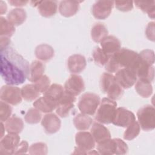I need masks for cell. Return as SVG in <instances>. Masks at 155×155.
<instances>
[{
    "label": "cell",
    "mask_w": 155,
    "mask_h": 155,
    "mask_svg": "<svg viewBox=\"0 0 155 155\" xmlns=\"http://www.w3.org/2000/svg\"><path fill=\"white\" fill-rule=\"evenodd\" d=\"M0 50V73L3 80L8 85L23 84L28 77V62L10 45Z\"/></svg>",
    "instance_id": "6da1fadb"
},
{
    "label": "cell",
    "mask_w": 155,
    "mask_h": 155,
    "mask_svg": "<svg viewBox=\"0 0 155 155\" xmlns=\"http://www.w3.org/2000/svg\"><path fill=\"white\" fill-rule=\"evenodd\" d=\"M139 60V53L123 48L110 56L108 62L105 65V68L110 73H116L122 68L131 69L136 73Z\"/></svg>",
    "instance_id": "7a4b0ae2"
},
{
    "label": "cell",
    "mask_w": 155,
    "mask_h": 155,
    "mask_svg": "<svg viewBox=\"0 0 155 155\" xmlns=\"http://www.w3.org/2000/svg\"><path fill=\"white\" fill-rule=\"evenodd\" d=\"M117 103L108 97H104L99 104L95 115L97 122L109 124L112 122L116 110Z\"/></svg>",
    "instance_id": "3957f363"
},
{
    "label": "cell",
    "mask_w": 155,
    "mask_h": 155,
    "mask_svg": "<svg viewBox=\"0 0 155 155\" xmlns=\"http://www.w3.org/2000/svg\"><path fill=\"white\" fill-rule=\"evenodd\" d=\"M100 102L101 99L99 95L87 92L80 97L78 106L81 113L92 116L96 113Z\"/></svg>",
    "instance_id": "277c9868"
},
{
    "label": "cell",
    "mask_w": 155,
    "mask_h": 155,
    "mask_svg": "<svg viewBox=\"0 0 155 155\" xmlns=\"http://www.w3.org/2000/svg\"><path fill=\"white\" fill-rule=\"evenodd\" d=\"M138 123L144 131H152L155 128V109L150 105L143 106L137 112Z\"/></svg>",
    "instance_id": "5b68a950"
},
{
    "label": "cell",
    "mask_w": 155,
    "mask_h": 155,
    "mask_svg": "<svg viewBox=\"0 0 155 155\" xmlns=\"http://www.w3.org/2000/svg\"><path fill=\"white\" fill-rule=\"evenodd\" d=\"M75 142L77 147L75 148L73 154H86L95 147V141L91 133L88 131H79L76 134Z\"/></svg>",
    "instance_id": "8992f818"
},
{
    "label": "cell",
    "mask_w": 155,
    "mask_h": 155,
    "mask_svg": "<svg viewBox=\"0 0 155 155\" xmlns=\"http://www.w3.org/2000/svg\"><path fill=\"white\" fill-rule=\"evenodd\" d=\"M0 99L10 105H18L22 99L21 89L12 85H3L0 90Z\"/></svg>",
    "instance_id": "52a82bcc"
},
{
    "label": "cell",
    "mask_w": 155,
    "mask_h": 155,
    "mask_svg": "<svg viewBox=\"0 0 155 155\" xmlns=\"http://www.w3.org/2000/svg\"><path fill=\"white\" fill-rule=\"evenodd\" d=\"M18 134L8 133L1 139L0 154L4 155L14 154L15 149L20 143Z\"/></svg>",
    "instance_id": "ba28073f"
},
{
    "label": "cell",
    "mask_w": 155,
    "mask_h": 155,
    "mask_svg": "<svg viewBox=\"0 0 155 155\" xmlns=\"http://www.w3.org/2000/svg\"><path fill=\"white\" fill-rule=\"evenodd\" d=\"M114 77L116 81L124 89L131 87L137 80V77L135 72L127 68L119 69L116 72Z\"/></svg>",
    "instance_id": "9c48e42d"
},
{
    "label": "cell",
    "mask_w": 155,
    "mask_h": 155,
    "mask_svg": "<svg viewBox=\"0 0 155 155\" xmlns=\"http://www.w3.org/2000/svg\"><path fill=\"white\" fill-rule=\"evenodd\" d=\"M136 120L135 115L131 111L124 108H116L112 124L116 126L126 128Z\"/></svg>",
    "instance_id": "30bf717a"
},
{
    "label": "cell",
    "mask_w": 155,
    "mask_h": 155,
    "mask_svg": "<svg viewBox=\"0 0 155 155\" xmlns=\"http://www.w3.org/2000/svg\"><path fill=\"white\" fill-rule=\"evenodd\" d=\"M114 1H97L92 7V14L97 19H105L111 13Z\"/></svg>",
    "instance_id": "8fae6325"
},
{
    "label": "cell",
    "mask_w": 155,
    "mask_h": 155,
    "mask_svg": "<svg viewBox=\"0 0 155 155\" xmlns=\"http://www.w3.org/2000/svg\"><path fill=\"white\" fill-rule=\"evenodd\" d=\"M64 88L65 92L76 96L84 90V81L81 76L73 74L66 81Z\"/></svg>",
    "instance_id": "7c38bea8"
},
{
    "label": "cell",
    "mask_w": 155,
    "mask_h": 155,
    "mask_svg": "<svg viewBox=\"0 0 155 155\" xmlns=\"http://www.w3.org/2000/svg\"><path fill=\"white\" fill-rule=\"evenodd\" d=\"M65 93L64 88L60 84H53L43 94L44 98L55 109Z\"/></svg>",
    "instance_id": "4fadbf2b"
},
{
    "label": "cell",
    "mask_w": 155,
    "mask_h": 155,
    "mask_svg": "<svg viewBox=\"0 0 155 155\" xmlns=\"http://www.w3.org/2000/svg\"><path fill=\"white\" fill-rule=\"evenodd\" d=\"M76 101V96L71 95L65 91L64 96L56 108V114L61 117H66L68 116L70 111L74 107V103Z\"/></svg>",
    "instance_id": "5bb4252c"
},
{
    "label": "cell",
    "mask_w": 155,
    "mask_h": 155,
    "mask_svg": "<svg viewBox=\"0 0 155 155\" xmlns=\"http://www.w3.org/2000/svg\"><path fill=\"white\" fill-rule=\"evenodd\" d=\"M41 125L47 134H54L58 132L61 126L60 119L54 113L46 114L41 120Z\"/></svg>",
    "instance_id": "9a60e30c"
},
{
    "label": "cell",
    "mask_w": 155,
    "mask_h": 155,
    "mask_svg": "<svg viewBox=\"0 0 155 155\" xmlns=\"http://www.w3.org/2000/svg\"><path fill=\"white\" fill-rule=\"evenodd\" d=\"M87 61L85 58L79 54H72L67 60L68 69L71 73L78 74L85 68Z\"/></svg>",
    "instance_id": "2e32d148"
},
{
    "label": "cell",
    "mask_w": 155,
    "mask_h": 155,
    "mask_svg": "<svg viewBox=\"0 0 155 155\" xmlns=\"http://www.w3.org/2000/svg\"><path fill=\"white\" fill-rule=\"evenodd\" d=\"M101 46L103 51L110 56L120 49V42L116 37L109 35L102 39Z\"/></svg>",
    "instance_id": "e0dca14e"
},
{
    "label": "cell",
    "mask_w": 155,
    "mask_h": 155,
    "mask_svg": "<svg viewBox=\"0 0 155 155\" xmlns=\"http://www.w3.org/2000/svg\"><path fill=\"white\" fill-rule=\"evenodd\" d=\"M81 1H62L59 5V12L64 17L74 16L79 9V3Z\"/></svg>",
    "instance_id": "ac0fdd59"
},
{
    "label": "cell",
    "mask_w": 155,
    "mask_h": 155,
    "mask_svg": "<svg viewBox=\"0 0 155 155\" xmlns=\"http://www.w3.org/2000/svg\"><path fill=\"white\" fill-rule=\"evenodd\" d=\"M90 133L97 143L111 138V134L108 129L99 122H94L93 124Z\"/></svg>",
    "instance_id": "d6986e66"
},
{
    "label": "cell",
    "mask_w": 155,
    "mask_h": 155,
    "mask_svg": "<svg viewBox=\"0 0 155 155\" xmlns=\"http://www.w3.org/2000/svg\"><path fill=\"white\" fill-rule=\"evenodd\" d=\"M37 6L41 15L45 18L54 16L58 10V2L56 1H39Z\"/></svg>",
    "instance_id": "ffe728a7"
},
{
    "label": "cell",
    "mask_w": 155,
    "mask_h": 155,
    "mask_svg": "<svg viewBox=\"0 0 155 155\" xmlns=\"http://www.w3.org/2000/svg\"><path fill=\"white\" fill-rule=\"evenodd\" d=\"M45 66L40 61H34L30 65L28 79L31 82H35L39 80L44 74Z\"/></svg>",
    "instance_id": "44dd1931"
},
{
    "label": "cell",
    "mask_w": 155,
    "mask_h": 155,
    "mask_svg": "<svg viewBox=\"0 0 155 155\" xmlns=\"http://www.w3.org/2000/svg\"><path fill=\"white\" fill-rule=\"evenodd\" d=\"M27 18V13L24 9L21 8H13L9 12L7 16L8 21L14 26H18L23 24Z\"/></svg>",
    "instance_id": "7402d4cb"
},
{
    "label": "cell",
    "mask_w": 155,
    "mask_h": 155,
    "mask_svg": "<svg viewBox=\"0 0 155 155\" xmlns=\"http://www.w3.org/2000/svg\"><path fill=\"white\" fill-rule=\"evenodd\" d=\"M4 126L8 133L19 134L24 128V123L20 117L16 115H13L5 122Z\"/></svg>",
    "instance_id": "603a6c76"
},
{
    "label": "cell",
    "mask_w": 155,
    "mask_h": 155,
    "mask_svg": "<svg viewBox=\"0 0 155 155\" xmlns=\"http://www.w3.org/2000/svg\"><path fill=\"white\" fill-rule=\"evenodd\" d=\"M35 54L36 58L39 60L48 61L54 56V51L51 46L46 44H42L36 47Z\"/></svg>",
    "instance_id": "cb8c5ba5"
},
{
    "label": "cell",
    "mask_w": 155,
    "mask_h": 155,
    "mask_svg": "<svg viewBox=\"0 0 155 155\" xmlns=\"http://www.w3.org/2000/svg\"><path fill=\"white\" fill-rule=\"evenodd\" d=\"M97 150L99 154L102 155L115 154L116 142L115 139H107L97 143Z\"/></svg>",
    "instance_id": "d4e9b609"
},
{
    "label": "cell",
    "mask_w": 155,
    "mask_h": 155,
    "mask_svg": "<svg viewBox=\"0 0 155 155\" xmlns=\"http://www.w3.org/2000/svg\"><path fill=\"white\" fill-rule=\"evenodd\" d=\"M75 128L80 131L87 130L93 124V119L88 115L79 113L73 120Z\"/></svg>",
    "instance_id": "484cf974"
},
{
    "label": "cell",
    "mask_w": 155,
    "mask_h": 155,
    "mask_svg": "<svg viewBox=\"0 0 155 155\" xmlns=\"http://www.w3.org/2000/svg\"><path fill=\"white\" fill-rule=\"evenodd\" d=\"M108 30L102 23L94 24L91 29V37L95 42H101L104 38L108 36Z\"/></svg>",
    "instance_id": "4316f807"
},
{
    "label": "cell",
    "mask_w": 155,
    "mask_h": 155,
    "mask_svg": "<svg viewBox=\"0 0 155 155\" xmlns=\"http://www.w3.org/2000/svg\"><path fill=\"white\" fill-rule=\"evenodd\" d=\"M105 93L107 94L108 98L114 101L117 100L122 96L124 88L116 81L115 77L107 87Z\"/></svg>",
    "instance_id": "83f0119b"
},
{
    "label": "cell",
    "mask_w": 155,
    "mask_h": 155,
    "mask_svg": "<svg viewBox=\"0 0 155 155\" xmlns=\"http://www.w3.org/2000/svg\"><path fill=\"white\" fill-rule=\"evenodd\" d=\"M135 84V90L140 96L147 98L151 95L153 87L150 82L139 79Z\"/></svg>",
    "instance_id": "f1b7e54d"
},
{
    "label": "cell",
    "mask_w": 155,
    "mask_h": 155,
    "mask_svg": "<svg viewBox=\"0 0 155 155\" xmlns=\"http://www.w3.org/2000/svg\"><path fill=\"white\" fill-rule=\"evenodd\" d=\"M41 93L38 90L34 84H26L21 88L22 98L27 101H33L36 99Z\"/></svg>",
    "instance_id": "f546056e"
},
{
    "label": "cell",
    "mask_w": 155,
    "mask_h": 155,
    "mask_svg": "<svg viewBox=\"0 0 155 155\" xmlns=\"http://www.w3.org/2000/svg\"><path fill=\"white\" fill-rule=\"evenodd\" d=\"M136 6L141 10L142 12L147 13L148 16L151 18H154V10H155V2L152 1H136L134 2Z\"/></svg>",
    "instance_id": "4dcf8cb0"
},
{
    "label": "cell",
    "mask_w": 155,
    "mask_h": 155,
    "mask_svg": "<svg viewBox=\"0 0 155 155\" xmlns=\"http://www.w3.org/2000/svg\"><path fill=\"white\" fill-rule=\"evenodd\" d=\"M0 35L1 36H4L10 38L14 34L15 31V26L10 23L7 19L1 16L0 18Z\"/></svg>",
    "instance_id": "1f68e13d"
},
{
    "label": "cell",
    "mask_w": 155,
    "mask_h": 155,
    "mask_svg": "<svg viewBox=\"0 0 155 155\" xmlns=\"http://www.w3.org/2000/svg\"><path fill=\"white\" fill-rule=\"evenodd\" d=\"M140 127L136 120L129 125L124 133V139L127 140H131L136 138L140 133Z\"/></svg>",
    "instance_id": "d6a6232c"
},
{
    "label": "cell",
    "mask_w": 155,
    "mask_h": 155,
    "mask_svg": "<svg viewBox=\"0 0 155 155\" xmlns=\"http://www.w3.org/2000/svg\"><path fill=\"white\" fill-rule=\"evenodd\" d=\"M109 58L110 56L107 54L103 50L99 47H96L93 51V60L95 63L99 66L105 65L108 62Z\"/></svg>",
    "instance_id": "836d02e7"
},
{
    "label": "cell",
    "mask_w": 155,
    "mask_h": 155,
    "mask_svg": "<svg viewBox=\"0 0 155 155\" xmlns=\"http://www.w3.org/2000/svg\"><path fill=\"white\" fill-rule=\"evenodd\" d=\"M41 111L36 108H30L24 117L25 121L30 124H36L39 123L41 121Z\"/></svg>",
    "instance_id": "e575fe53"
},
{
    "label": "cell",
    "mask_w": 155,
    "mask_h": 155,
    "mask_svg": "<svg viewBox=\"0 0 155 155\" xmlns=\"http://www.w3.org/2000/svg\"><path fill=\"white\" fill-rule=\"evenodd\" d=\"M35 108L39 110L40 111L44 113H49L52 112L55 108L52 107L44 98V97H40L38 98L33 104Z\"/></svg>",
    "instance_id": "d590c367"
},
{
    "label": "cell",
    "mask_w": 155,
    "mask_h": 155,
    "mask_svg": "<svg viewBox=\"0 0 155 155\" xmlns=\"http://www.w3.org/2000/svg\"><path fill=\"white\" fill-rule=\"evenodd\" d=\"M48 153L47 145L44 142H36L30 145L28 149L30 154H47Z\"/></svg>",
    "instance_id": "8d00e7d4"
},
{
    "label": "cell",
    "mask_w": 155,
    "mask_h": 155,
    "mask_svg": "<svg viewBox=\"0 0 155 155\" xmlns=\"http://www.w3.org/2000/svg\"><path fill=\"white\" fill-rule=\"evenodd\" d=\"M12 113V107L7 103L1 101L0 102V120L1 122H6Z\"/></svg>",
    "instance_id": "74e56055"
},
{
    "label": "cell",
    "mask_w": 155,
    "mask_h": 155,
    "mask_svg": "<svg viewBox=\"0 0 155 155\" xmlns=\"http://www.w3.org/2000/svg\"><path fill=\"white\" fill-rule=\"evenodd\" d=\"M50 84L51 81L50 78L47 75L44 74L39 80L34 83L35 87L41 93H44L45 92L51 85Z\"/></svg>",
    "instance_id": "f35d334b"
},
{
    "label": "cell",
    "mask_w": 155,
    "mask_h": 155,
    "mask_svg": "<svg viewBox=\"0 0 155 155\" xmlns=\"http://www.w3.org/2000/svg\"><path fill=\"white\" fill-rule=\"evenodd\" d=\"M114 5L117 9L121 12H129L133 8V2L131 1H116Z\"/></svg>",
    "instance_id": "ab89813d"
},
{
    "label": "cell",
    "mask_w": 155,
    "mask_h": 155,
    "mask_svg": "<svg viewBox=\"0 0 155 155\" xmlns=\"http://www.w3.org/2000/svg\"><path fill=\"white\" fill-rule=\"evenodd\" d=\"M116 142V151L115 154L123 155L127 153L128 151V147L127 144L122 139L119 138H114Z\"/></svg>",
    "instance_id": "60d3db41"
},
{
    "label": "cell",
    "mask_w": 155,
    "mask_h": 155,
    "mask_svg": "<svg viewBox=\"0 0 155 155\" xmlns=\"http://www.w3.org/2000/svg\"><path fill=\"white\" fill-rule=\"evenodd\" d=\"M28 144L25 140H22L20 142L16 148L15 149L14 154H26L28 151Z\"/></svg>",
    "instance_id": "b9f144b4"
},
{
    "label": "cell",
    "mask_w": 155,
    "mask_h": 155,
    "mask_svg": "<svg viewBox=\"0 0 155 155\" xmlns=\"http://www.w3.org/2000/svg\"><path fill=\"white\" fill-rule=\"evenodd\" d=\"M145 34L147 38L151 41H154V22H150L147 26L145 30Z\"/></svg>",
    "instance_id": "7bdbcfd3"
},
{
    "label": "cell",
    "mask_w": 155,
    "mask_h": 155,
    "mask_svg": "<svg viewBox=\"0 0 155 155\" xmlns=\"http://www.w3.org/2000/svg\"><path fill=\"white\" fill-rule=\"evenodd\" d=\"M10 40L9 38L4 37V36H1V48L4 49L8 46L10 45Z\"/></svg>",
    "instance_id": "ee69618b"
},
{
    "label": "cell",
    "mask_w": 155,
    "mask_h": 155,
    "mask_svg": "<svg viewBox=\"0 0 155 155\" xmlns=\"http://www.w3.org/2000/svg\"><path fill=\"white\" fill-rule=\"evenodd\" d=\"M9 4H11L12 6H15V7H22L25 5L28 1H16V0H10L8 1Z\"/></svg>",
    "instance_id": "f6af8a7d"
},
{
    "label": "cell",
    "mask_w": 155,
    "mask_h": 155,
    "mask_svg": "<svg viewBox=\"0 0 155 155\" xmlns=\"http://www.w3.org/2000/svg\"><path fill=\"white\" fill-rule=\"evenodd\" d=\"M7 5L6 4L4 3L3 1H1V14L2 15L4 13H5L7 12Z\"/></svg>",
    "instance_id": "bcb514c9"
},
{
    "label": "cell",
    "mask_w": 155,
    "mask_h": 155,
    "mask_svg": "<svg viewBox=\"0 0 155 155\" xmlns=\"http://www.w3.org/2000/svg\"><path fill=\"white\" fill-rule=\"evenodd\" d=\"M1 130H2V133H1V139L2 137H4V133L5 131V126L3 124V122H1Z\"/></svg>",
    "instance_id": "7dc6e473"
}]
</instances>
